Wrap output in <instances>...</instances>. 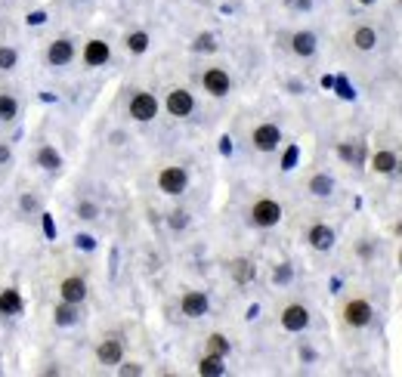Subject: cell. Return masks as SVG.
<instances>
[{
	"label": "cell",
	"mask_w": 402,
	"mask_h": 377,
	"mask_svg": "<svg viewBox=\"0 0 402 377\" xmlns=\"http://www.w3.org/2000/svg\"><path fill=\"white\" fill-rule=\"evenodd\" d=\"M282 216H284L282 204H278L276 198H269V195L257 198V201L247 207V220H251V226H257V229H272V226H278V222H282Z\"/></svg>",
	"instance_id": "cell-1"
},
{
	"label": "cell",
	"mask_w": 402,
	"mask_h": 377,
	"mask_svg": "<svg viewBox=\"0 0 402 377\" xmlns=\"http://www.w3.org/2000/svg\"><path fill=\"white\" fill-rule=\"evenodd\" d=\"M80 319V309L74 306V303H65V300H59V306L53 309V321L59 328H68V325H74V321Z\"/></svg>",
	"instance_id": "cell-24"
},
{
	"label": "cell",
	"mask_w": 402,
	"mask_h": 377,
	"mask_svg": "<svg viewBox=\"0 0 402 377\" xmlns=\"http://www.w3.org/2000/svg\"><path fill=\"white\" fill-rule=\"evenodd\" d=\"M155 183H158V189L164 192V195H183L186 189H189V170L179 164H167L158 170V176H155Z\"/></svg>",
	"instance_id": "cell-5"
},
{
	"label": "cell",
	"mask_w": 402,
	"mask_h": 377,
	"mask_svg": "<svg viewBox=\"0 0 402 377\" xmlns=\"http://www.w3.org/2000/svg\"><path fill=\"white\" fill-rule=\"evenodd\" d=\"M22 207H25V210H34V207H37V201H34L31 195H25V198H22Z\"/></svg>",
	"instance_id": "cell-36"
},
{
	"label": "cell",
	"mask_w": 402,
	"mask_h": 377,
	"mask_svg": "<svg viewBox=\"0 0 402 377\" xmlns=\"http://www.w3.org/2000/svg\"><path fill=\"white\" fill-rule=\"evenodd\" d=\"M356 3H359V6H375L377 0H356Z\"/></svg>",
	"instance_id": "cell-39"
},
{
	"label": "cell",
	"mask_w": 402,
	"mask_h": 377,
	"mask_svg": "<svg viewBox=\"0 0 402 377\" xmlns=\"http://www.w3.org/2000/svg\"><path fill=\"white\" fill-rule=\"evenodd\" d=\"M148 43H152L148 31H130V34L124 37V47H127L133 56H142V53H146V49H148Z\"/></svg>",
	"instance_id": "cell-26"
},
{
	"label": "cell",
	"mask_w": 402,
	"mask_h": 377,
	"mask_svg": "<svg viewBox=\"0 0 402 377\" xmlns=\"http://www.w3.org/2000/svg\"><path fill=\"white\" fill-rule=\"evenodd\" d=\"M291 3H294L297 10H309V6H313V0H291Z\"/></svg>",
	"instance_id": "cell-37"
},
{
	"label": "cell",
	"mask_w": 402,
	"mask_h": 377,
	"mask_svg": "<svg viewBox=\"0 0 402 377\" xmlns=\"http://www.w3.org/2000/svg\"><path fill=\"white\" fill-rule=\"evenodd\" d=\"M399 6H402V0H399Z\"/></svg>",
	"instance_id": "cell-41"
},
{
	"label": "cell",
	"mask_w": 402,
	"mask_h": 377,
	"mask_svg": "<svg viewBox=\"0 0 402 377\" xmlns=\"http://www.w3.org/2000/svg\"><path fill=\"white\" fill-rule=\"evenodd\" d=\"M158 108H161L158 96L148 90H136V93H130V99H127V115L139 124L155 121V117H158Z\"/></svg>",
	"instance_id": "cell-3"
},
{
	"label": "cell",
	"mask_w": 402,
	"mask_h": 377,
	"mask_svg": "<svg viewBox=\"0 0 402 377\" xmlns=\"http://www.w3.org/2000/svg\"><path fill=\"white\" fill-rule=\"evenodd\" d=\"M80 59H84V68H102V65H109V59H111V47L105 41H99V37H93V41L84 43Z\"/></svg>",
	"instance_id": "cell-11"
},
{
	"label": "cell",
	"mask_w": 402,
	"mask_h": 377,
	"mask_svg": "<svg viewBox=\"0 0 402 377\" xmlns=\"http://www.w3.org/2000/svg\"><path fill=\"white\" fill-rule=\"evenodd\" d=\"M22 306H25L22 290H16V288L0 290V315H19L22 312Z\"/></svg>",
	"instance_id": "cell-22"
},
{
	"label": "cell",
	"mask_w": 402,
	"mask_h": 377,
	"mask_svg": "<svg viewBox=\"0 0 402 377\" xmlns=\"http://www.w3.org/2000/svg\"><path fill=\"white\" fill-rule=\"evenodd\" d=\"M164 108L170 117H189L195 111V93L189 87H173L164 96Z\"/></svg>",
	"instance_id": "cell-6"
},
{
	"label": "cell",
	"mask_w": 402,
	"mask_h": 377,
	"mask_svg": "<svg viewBox=\"0 0 402 377\" xmlns=\"http://www.w3.org/2000/svg\"><path fill=\"white\" fill-rule=\"evenodd\" d=\"M334 241H337V235H334V229L328 226V222H313V226L306 229V244L313 247V251H319V253L331 251Z\"/></svg>",
	"instance_id": "cell-13"
},
{
	"label": "cell",
	"mask_w": 402,
	"mask_h": 377,
	"mask_svg": "<svg viewBox=\"0 0 402 377\" xmlns=\"http://www.w3.org/2000/svg\"><path fill=\"white\" fill-rule=\"evenodd\" d=\"M371 170L381 173V176L396 173V170H399V155H396L393 148H377V152L371 155Z\"/></svg>",
	"instance_id": "cell-18"
},
{
	"label": "cell",
	"mask_w": 402,
	"mask_h": 377,
	"mask_svg": "<svg viewBox=\"0 0 402 377\" xmlns=\"http://www.w3.org/2000/svg\"><path fill=\"white\" fill-rule=\"evenodd\" d=\"M71 59H74V41L71 37H56V41H49V47H47V62L53 68H65V65H71Z\"/></svg>",
	"instance_id": "cell-10"
},
{
	"label": "cell",
	"mask_w": 402,
	"mask_h": 377,
	"mask_svg": "<svg viewBox=\"0 0 402 377\" xmlns=\"http://www.w3.org/2000/svg\"><path fill=\"white\" fill-rule=\"evenodd\" d=\"M124 358V340L121 337H102L96 343V362L105 365V368H115Z\"/></svg>",
	"instance_id": "cell-12"
},
{
	"label": "cell",
	"mask_w": 402,
	"mask_h": 377,
	"mask_svg": "<svg viewBox=\"0 0 402 377\" xmlns=\"http://www.w3.org/2000/svg\"><path fill=\"white\" fill-rule=\"evenodd\" d=\"M179 312L186 315V319H204V315L210 312V297L204 294V290H183L179 294Z\"/></svg>",
	"instance_id": "cell-8"
},
{
	"label": "cell",
	"mask_w": 402,
	"mask_h": 377,
	"mask_svg": "<svg viewBox=\"0 0 402 377\" xmlns=\"http://www.w3.org/2000/svg\"><path fill=\"white\" fill-rule=\"evenodd\" d=\"M350 43L359 53H371V49L377 47V28H371V25H356V28L350 31Z\"/></svg>",
	"instance_id": "cell-17"
},
{
	"label": "cell",
	"mask_w": 402,
	"mask_h": 377,
	"mask_svg": "<svg viewBox=\"0 0 402 377\" xmlns=\"http://www.w3.org/2000/svg\"><path fill=\"white\" fill-rule=\"evenodd\" d=\"M278 321H282V328L288 334H300L309 328V321H313V315H309V309L303 306V303H288V306L278 312Z\"/></svg>",
	"instance_id": "cell-9"
},
{
	"label": "cell",
	"mask_w": 402,
	"mask_h": 377,
	"mask_svg": "<svg viewBox=\"0 0 402 377\" xmlns=\"http://www.w3.org/2000/svg\"><path fill=\"white\" fill-rule=\"evenodd\" d=\"M10 161H12V148L6 142H0V167H6Z\"/></svg>",
	"instance_id": "cell-34"
},
{
	"label": "cell",
	"mask_w": 402,
	"mask_h": 377,
	"mask_svg": "<svg viewBox=\"0 0 402 377\" xmlns=\"http://www.w3.org/2000/svg\"><path fill=\"white\" fill-rule=\"evenodd\" d=\"M59 300L80 306V303L87 300V282H84L80 275H68V278H62V282H59Z\"/></svg>",
	"instance_id": "cell-15"
},
{
	"label": "cell",
	"mask_w": 402,
	"mask_h": 377,
	"mask_svg": "<svg viewBox=\"0 0 402 377\" xmlns=\"http://www.w3.org/2000/svg\"><path fill=\"white\" fill-rule=\"evenodd\" d=\"M340 319H344L346 328L362 331V328H368L371 321H375V306H371L365 297H350V300L344 303V309H340Z\"/></svg>",
	"instance_id": "cell-2"
},
{
	"label": "cell",
	"mask_w": 402,
	"mask_h": 377,
	"mask_svg": "<svg viewBox=\"0 0 402 377\" xmlns=\"http://www.w3.org/2000/svg\"><path fill=\"white\" fill-rule=\"evenodd\" d=\"M204 352H214V356H223V358H226L229 352H232V343H229L226 334L214 331V334H208V337H204Z\"/></svg>",
	"instance_id": "cell-25"
},
{
	"label": "cell",
	"mask_w": 402,
	"mask_h": 377,
	"mask_svg": "<svg viewBox=\"0 0 402 377\" xmlns=\"http://www.w3.org/2000/svg\"><path fill=\"white\" fill-rule=\"evenodd\" d=\"M0 371H3V368H0Z\"/></svg>",
	"instance_id": "cell-42"
},
{
	"label": "cell",
	"mask_w": 402,
	"mask_h": 377,
	"mask_svg": "<svg viewBox=\"0 0 402 377\" xmlns=\"http://www.w3.org/2000/svg\"><path fill=\"white\" fill-rule=\"evenodd\" d=\"M19 65V53L10 43H0V71H12Z\"/></svg>",
	"instance_id": "cell-29"
},
{
	"label": "cell",
	"mask_w": 402,
	"mask_h": 377,
	"mask_svg": "<svg viewBox=\"0 0 402 377\" xmlns=\"http://www.w3.org/2000/svg\"><path fill=\"white\" fill-rule=\"evenodd\" d=\"M28 22H31V25H41V22H47V16H43V12H31Z\"/></svg>",
	"instance_id": "cell-35"
},
{
	"label": "cell",
	"mask_w": 402,
	"mask_h": 377,
	"mask_svg": "<svg viewBox=\"0 0 402 377\" xmlns=\"http://www.w3.org/2000/svg\"><path fill=\"white\" fill-rule=\"evenodd\" d=\"M19 117V99L12 93H0V124H10Z\"/></svg>",
	"instance_id": "cell-27"
},
{
	"label": "cell",
	"mask_w": 402,
	"mask_h": 377,
	"mask_svg": "<svg viewBox=\"0 0 402 377\" xmlns=\"http://www.w3.org/2000/svg\"><path fill=\"white\" fill-rule=\"evenodd\" d=\"M399 269H402V247H399Z\"/></svg>",
	"instance_id": "cell-40"
},
{
	"label": "cell",
	"mask_w": 402,
	"mask_h": 377,
	"mask_svg": "<svg viewBox=\"0 0 402 377\" xmlns=\"http://www.w3.org/2000/svg\"><path fill=\"white\" fill-rule=\"evenodd\" d=\"M34 164L41 167V170H49V173H53V170H59V167H62V155L56 152L53 146H41V148L34 152Z\"/></svg>",
	"instance_id": "cell-23"
},
{
	"label": "cell",
	"mask_w": 402,
	"mask_h": 377,
	"mask_svg": "<svg viewBox=\"0 0 402 377\" xmlns=\"http://www.w3.org/2000/svg\"><path fill=\"white\" fill-rule=\"evenodd\" d=\"M393 235H396V238H402V220L393 226Z\"/></svg>",
	"instance_id": "cell-38"
},
{
	"label": "cell",
	"mask_w": 402,
	"mask_h": 377,
	"mask_svg": "<svg viewBox=\"0 0 402 377\" xmlns=\"http://www.w3.org/2000/svg\"><path fill=\"white\" fill-rule=\"evenodd\" d=\"M288 47H291V53L294 56H300V59H309V56H315L319 53V37L313 34V31H294L291 34V41H288Z\"/></svg>",
	"instance_id": "cell-14"
},
{
	"label": "cell",
	"mask_w": 402,
	"mask_h": 377,
	"mask_svg": "<svg viewBox=\"0 0 402 377\" xmlns=\"http://www.w3.org/2000/svg\"><path fill=\"white\" fill-rule=\"evenodd\" d=\"M229 275H232L235 284H251L257 278V263L251 257H235L229 263Z\"/></svg>",
	"instance_id": "cell-16"
},
{
	"label": "cell",
	"mask_w": 402,
	"mask_h": 377,
	"mask_svg": "<svg viewBox=\"0 0 402 377\" xmlns=\"http://www.w3.org/2000/svg\"><path fill=\"white\" fill-rule=\"evenodd\" d=\"M251 146L257 148V152H263V155L276 152V148L282 146V127H278V124H272V121L257 124V127L251 130Z\"/></svg>",
	"instance_id": "cell-7"
},
{
	"label": "cell",
	"mask_w": 402,
	"mask_h": 377,
	"mask_svg": "<svg viewBox=\"0 0 402 377\" xmlns=\"http://www.w3.org/2000/svg\"><path fill=\"white\" fill-rule=\"evenodd\" d=\"M201 90L214 99L229 96V93H232V74H229L223 65H208L201 71Z\"/></svg>",
	"instance_id": "cell-4"
},
{
	"label": "cell",
	"mask_w": 402,
	"mask_h": 377,
	"mask_svg": "<svg viewBox=\"0 0 402 377\" xmlns=\"http://www.w3.org/2000/svg\"><path fill=\"white\" fill-rule=\"evenodd\" d=\"M192 49H195V53H214V49H216V37L210 34V31H201V34L192 41Z\"/></svg>",
	"instance_id": "cell-30"
},
{
	"label": "cell",
	"mask_w": 402,
	"mask_h": 377,
	"mask_svg": "<svg viewBox=\"0 0 402 377\" xmlns=\"http://www.w3.org/2000/svg\"><path fill=\"white\" fill-rule=\"evenodd\" d=\"M118 374H121V377H139L142 374V365L139 362H124V358H121V362H118Z\"/></svg>",
	"instance_id": "cell-31"
},
{
	"label": "cell",
	"mask_w": 402,
	"mask_h": 377,
	"mask_svg": "<svg viewBox=\"0 0 402 377\" xmlns=\"http://www.w3.org/2000/svg\"><path fill=\"white\" fill-rule=\"evenodd\" d=\"M291 278H294V269H291V263H278L276 266V284H288Z\"/></svg>",
	"instance_id": "cell-33"
},
{
	"label": "cell",
	"mask_w": 402,
	"mask_h": 377,
	"mask_svg": "<svg viewBox=\"0 0 402 377\" xmlns=\"http://www.w3.org/2000/svg\"><path fill=\"white\" fill-rule=\"evenodd\" d=\"M78 216H80V220H96V216H99V207H96L93 201H80V204H78Z\"/></svg>",
	"instance_id": "cell-32"
},
{
	"label": "cell",
	"mask_w": 402,
	"mask_h": 377,
	"mask_svg": "<svg viewBox=\"0 0 402 377\" xmlns=\"http://www.w3.org/2000/svg\"><path fill=\"white\" fill-rule=\"evenodd\" d=\"M337 158L346 161L350 167H362V161H365V146H362V142H356V139L340 142V146H337Z\"/></svg>",
	"instance_id": "cell-20"
},
{
	"label": "cell",
	"mask_w": 402,
	"mask_h": 377,
	"mask_svg": "<svg viewBox=\"0 0 402 377\" xmlns=\"http://www.w3.org/2000/svg\"><path fill=\"white\" fill-rule=\"evenodd\" d=\"M189 222H192V216H189V210H183V207H177V210L167 214V229H173V232H183Z\"/></svg>",
	"instance_id": "cell-28"
},
{
	"label": "cell",
	"mask_w": 402,
	"mask_h": 377,
	"mask_svg": "<svg viewBox=\"0 0 402 377\" xmlns=\"http://www.w3.org/2000/svg\"><path fill=\"white\" fill-rule=\"evenodd\" d=\"M198 374L201 377H223L226 374V358L214 356V352H204V356L198 358Z\"/></svg>",
	"instance_id": "cell-21"
},
{
	"label": "cell",
	"mask_w": 402,
	"mask_h": 377,
	"mask_svg": "<svg viewBox=\"0 0 402 377\" xmlns=\"http://www.w3.org/2000/svg\"><path fill=\"white\" fill-rule=\"evenodd\" d=\"M334 176L331 173H313V176L306 179V192L313 198H328V195H334Z\"/></svg>",
	"instance_id": "cell-19"
}]
</instances>
